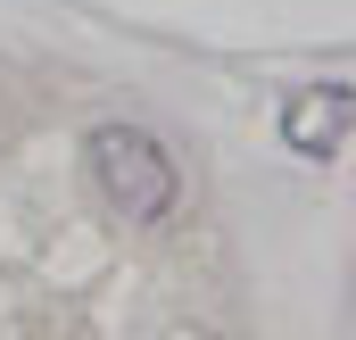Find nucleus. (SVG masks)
Wrapping results in <instances>:
<instances>
[{"instance_id": "2", "label": "nucleus", "mask_w": 356, "mask_h": 340, "mask_svg": "<svg viewBox=\"0 0 356 340\" xmlns=\"http://www.w3.org/2000/svg\"><path fill=\"white\" fill-rule=\"evenodd\" d=\"M348 84H315V91H298L290 108H282V141L298 150V158H332L340 141H348Z\"/></svg>"}, {"instance_id": "1", "label": "nucleus", "mask_w": 356, "mask_h": 340, "mask_svg": "<svg viewBox=\"0 0 356 340\" xmlns=\"http://www.w3.org/2000/svg\"><path fill=\"white\" fill-rule=\"evenodd\" d=\"M91 183H99V199L124 224H166V208H175V191H182L166 141L141 133V125H99L91 133Z\"/></svg>"}, {"instance_id": "3", "label": "nucleus", "mask_w": 356, "mask_h": 340, "mask_svg": "<svg viewBox=\"0 0 356 340\" xmlns=\"http://www.w3.org/2000/svg\"><path fill=\"white\" fill-rule=\"evenodd\" d=\"M199 340H207V332H199Z\"/></svg>"}]
</instances>
